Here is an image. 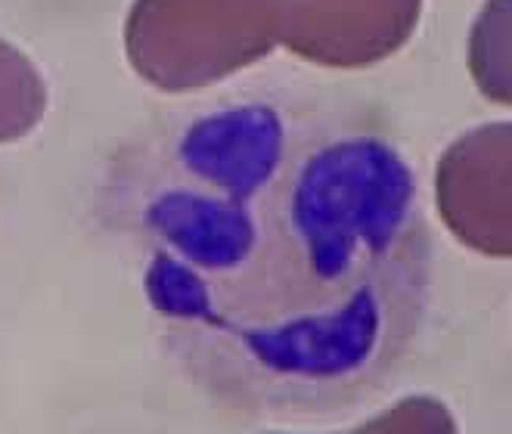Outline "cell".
I'll return each mask as SVG.
<instances>
[{"instance_id":"1","label":"cell","mask_w":512,"mask_h":434,"mask_svg":"<svg viewBox=\"0 0 512 434\" xmlns=\"http://www.w3.org/2000/svg\"><path fill=\"white\" fill-rule=\"evenodd\" d=\"M143 217L146 295L215 391L342 407L416 335L426 227L407 162L382 140L295 143L267 106L208 115Z\"/></svg>"},{"instance_id":"2","label":"cell","mask_w":512,"mask_h":434,"mask_svg":"<svg viewBox=\"0 0 512 434\" xmlns=\"http://www.w3.org/2000/svg\"><path fill=\"white\" fill-rule=\"evenodd\" d=\"M274 44L264 0H134L125 25L131 66L162 90L215 84Z\"/></svg>"},{"instance_id":"3","label":"cell","mask_w":512,"mask_h":434,"mask_svg":"<svg viewBox=\"0 0 512 434\" xmlns=\"http://www.w3.org/2000/svg\"><path fill=\"white\" fill-rule=\"evenodd\" d=\"M274 41L329 69H364L398 53L423 0H264Z\"/></svg>"},{"instance_id":"4","label":"cell","mask_w":512,"mask_h":434,"mask_svg":"<svg viewBox=\"0 0 512 434\" xmlns=\"http://www.w3.org/2000/svg\"><path fill=\"white\" fill-rule=\"evenodd\" d=\"M435 202L463 245L491 258H512V121L475 128L444 149Z\"/></svg>"},{"instance_id":"5","label":"cell","mask_w":512,"mask_h":434,"mask_svg":"<svg viewBox=\"0 0 512 434\" xmlns=\"http://www.w3.org/2000/svg\"><path fill=\"white\" fill-rule=\"evenodd\" d=\"M469 72L488 100L512 106V0H488L469 35Z\"/></svg>"},{"instance_id":"6","label":"cell","mask_w":512,"mask_h":434,"mask_svg":"<svg viewBox=\"0 0 512 434\" xmlns=\"http://www.w3.org/2000/svg\"><path fill=\"white\" fill-rule=\"evenodd\" d=\"M47 84L35 62L0 41V143L25 137L44 118Z\"/></svg>"},{"instance_id":"7","label":"cell","mask_w":512,"mask_h":434,"mask_svg":"<svg viewBox=\"0 0 512 434\" xmlns=\"http://www.w3.org/2000/svg\"><path fill=\"white\" fill-rule=\"evenodd\" d=\"M345 434H457V422L441 400L407 397Z\"/></svg>"}]
</instances>
